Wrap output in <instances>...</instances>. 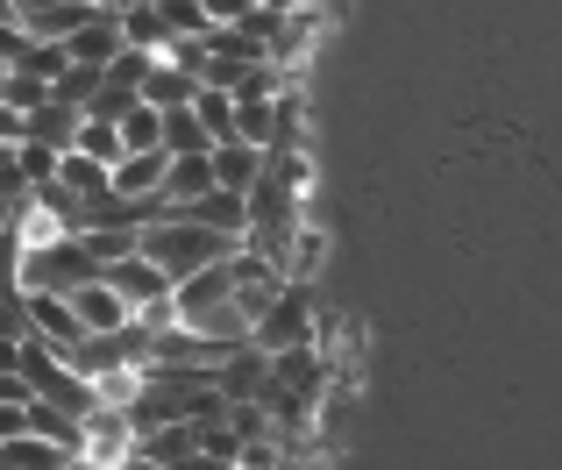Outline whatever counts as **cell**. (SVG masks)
Here are the masks:
<instances>
[{"instance_id": "cell-18", "label": "cell", "mask_w": 562, "mask_h": 470, "mask_svg": "<svg viewBox=\"0 0 562 470\" xmlns=\"http://www.w3.org/2000/svg\"><path fill=\"white\" fill-rule=\"evenodd\" d=\"M278 128H285V114H278V93H257V100H235V136L243 143H263L271 150Z\"/></svg>"}, {"instance_id": "cell-2", "label": "cell", "mask_w": 562, "mask_h": 470, "mask_svg": "<svg viewBox=\"0 0 562 470\" xmlns=\"http://www.w3.org/2000/svg\"><path fill=\"white\" fill-rule=\"evenodd\" d=\"M86 278H100V257L86 249V235L22 243V292H79Z\"/></svg>"}, {"instance_id": "cell-4", "label": "cell", "mask_w": 562, "mask_h": 470, "mask_svg": "<svg viewBox=\"0 0 562 470\" xmlns=\"http://www.w3.org/2000/svg\"><path fill=\"white\" fill-rule=\"evenodd\" d=\"M228 300H235V257L200 264L192 278L171 286V314H179V321H200V314H214V306H228Z\"/></svg>"}, {"instance_id": "cell-27", "label": "cell", "mask_w": 562, "mask_h": 470, "mask_svg": "<svg viewBox=\"0 0 562 470\" xmlns=\"http://www.w3.org/2000/svg\"><path fill=\"white\" fill-rule=\"evenodd\" d=\"M8 100H14V108H43V100H50V79H36V71H14V79H8Z\"/></svg>"}, {"instance_id": "cell-6", "label": "cell", "mask_w": 562, "mask_h": 470, "mask_svg": "<svg viewBox=\"0 0 562 470\" xmlns=\"http://www.w3.org/2000/svg\"><path fill=\"white\" fill-rule=\"evenodd\" d=\"M214 378H221V400H263V392H271V349L235 343L228 357L214 363Z\"/></svg>"}, {"instance_id": "cell-23", "label": "cell", "mask_w": 562, "mask_h": 470, "mask_svg": "<svg viewBox=\"0 0 562 470\" xmlns=\"http://www.w3.org/2000/svg\"><path fill=\"white\" fill-rule=\"evenodd\" d=\"M165 150H214V136H206V122L192 108H165Z\"/></svg>"}, {"instance_id": "cell-30", "label": "cell", "mask_w": 562, "mask_h": 470, "mask_svg": "<svg viewBox=\"0 0 562 470\" xmlns=\"http://www.w3.org/2000/svg\"><path fill=\"white\" fill-rule=\"evenodd\" d=\"M50 8H65V0H14V22H22V29H36Z\"/></svg>"}, {"instance_id": "cell-35", "label": "cell", "mask_w": 562, "mask_h": 470, "mask_svg": "<svg viewBox=\"0 0 562 470\" xmlns=\"http://www.w3.org/2000/svg\"><path fill=\"white\" fill-rule=\"evenodd\" d=\"M100 8H122V0H100Z\"/></svg>"}, {"instance_id": "cell-9", "label": "cell", "mask_w": 562, "mask_h": 470, "mask_svg": "<svg viewBox=\"0 0 562 470\" xmlns=\"http://www.w3.org/2000/svg\"><path fill=\"white\" fill-rule=\"evenodd\" d=\"M71 57H79V65H114V57L128 51V36H122V8H100L93 22L86 29H71Z\"/></svg>"}, {"instance_id": "cell-25", "label": "cell", "mask_w": 562, "mask_h": 470, "mask_svg": "<svg viewBox=\"0 0 562 470\" xmlns=\"http://www.w3.org/2000/svg\"><path fill=\"white\" fill-rule=\"evenodd\" d=\"M14 165H22L29 171V179H57V165H65V150H57V143H43V136H22V143H14Z\"/></svg>"}, {"instance_id": "cell-20", "label": "cell", "mask_w": 562, "mask_h": 470, "mask_svg": "<svg viewBox=\"0 0 562 470\" xmlns=\"http://www.w3.org/2000/svg\"><path fill=\"white\" fill-rule=\"evenodd\" d=\"M122 143L128 150H165V108H157V100H136V108L122 114Z\"/></svg>"}, {"instance_id": "cell-34", "label": "cell", "mask_w": 562, "mask_h": 470, "mask_svg": "<svg viewBox=\"0 0 562 470\" xmlns=\"http://www.w3.org/2000/svg\"><path fill=\"white\" fill-rule=\"evenodd\" d=\"M8 14H14V0H0V22H8Z\"/></svg>"}, {"instance_id": "cell-32", "label": "cell", "mask_w": 562, "mask_h": 470, "mask_svg": "<svg viewBox=\"0 0 562 470\" xmlns=\"http://www.w3.org/2000/svg\"><path fill=\"white\" fill-rule=\"evenodd\" d=\"M249 8H257V0H206V14H214V22H243Z\"/></svg>"}, {"instance_id": "cell-22", "label": "cell", "mask_w": 562, "mask_h": 470, "mask_svg": "<svg viewBox=\"0 0 562 470\" xmlns=\"http://www.w3.org/2000/svg\"><path fill=\"white\" fill-rule=\"evenodd\" d=\"M192 114L206 122V136H214V143L235 136V93H228V86H200V93H192Z\"/></svg>"}, {"instance_id": "cell-3", "label": "cell", "mask_w": 562, "mask_h": 470, "mask_svg": "<svg viewBox=\"0 0 562 470\" xmlns=\"http://www.w3.org/2000/svg\"><path fill=\"white\" fill-rule=\"evenodd\" d=\"M314 300H306V286L300 278H292L285 292H278L271 306H263L257 314V335H249V343H263V349H292V343H314Z\"/></svg>"}, {"instance_id": "cell-24", "label": "cell", "mask_w": 562, "mask_h": 470, "mask_svg": "<svg viewBox=\"0 0 562 470\" xmlns=\"http://www.w3.org/2000/svg\"><path fill=\"white\" fill-rule=\"evenodd\" d=\"M100 79H108V65H79V57H71V65H65V79H57L50 93H57V100H71V108H93Z\"/></svg>"}, {"instance_id": "cell-31", "label": "cell", "mask_w": 562, "mask_h": 470, "mask_svg": "<svg viewBox=\"0 0 562 470\" xmlns=\"http://www.w3.org/2000/svg\"><path fill=\"white\" fill-rule=\"evenodd\" d=\"M0 400H36V385H29V371H0Z\"/></svg>"}, {"instance_id": "cell-1", "label": "cell", "mask_w": 562, "mask_h": 470, "mask_svg": "<svg viewBox=\"0 0 562 470\" xmlns=\"http://www.w3.org/2000/svg\"><path fill=\"white\" fill-rule=\"evenodd\" d=\"M243 249V235H228V228H206V222H192V214H165V222H143V257H157L171 271V286L179 278H192L200 264H221V257H235Z\"/></svg>"}, {"instance_id": "cell-33", "label": "cell", "mask_w": 562, "mask_h": 470, "mask_svg": "<svg viewBox=\"0 0 562 470\" xmlns=\"http://www.w3.org/2000/svg\"><path fill=\"white\" fill-rule=\"evenodd\" d=\"M8 79H14V65H0V100H8Z\"/></svg>"}, {"instance_id": "cell-29", "label": "cell", "mask_w": 562, "mask_h": 470, "mask_svg": "<svg viewBox=\"0 0 562 470\" xmlns=\"http://www.w3.org/2000/svg\"><path fill=\"white\" fill-rule=\"evenodd\" d=\"M29 428V400H0V443Z\"/></svg>"}, {"instance_id": "cell-15", "label": "cell", "mask_w": 562, "mask_h": 470, "mask_svg": "<svg viewBox=\"0 0 562 470\" xmlns=\"http://www.w3.org/2000/svg\"><path fill=\"white\" fill-rule=\"evenodd\" d=\"M214 150H179L171 157V179H165V193L171 200H200V193H214Z\"/></svg>"}, {"instance_id": "cell-14", "label": "cell", "mask_w": 562, "mask_h": 470, "mask_svg": "<svg viewBox=\"0 0 562 470\" xmlns=\"http://www.w3.org/2000/svg\"><path fill=\"white\" fill-rule=\"evenodd\" d=\"M122 36L136 51H171V22H165V0H122Z\"/></svg>"}, {"instance_id": "cell-28", "label": "cell", "mask_w": 562, "mask_h": 470, "mask_svg": "<svg viewBox=\"0 0 562 470\" xmlns=\"http://www.w3.org/2000/svg\"><path fill=\"white\" fill-rule=\"evenodd\" d=\"M22 136H29V108L0 100V143H22Z\"/></svg>"}, {"instance_id": "cell-7", "label": "cell", "mask_w": 562, "mask_h": 470, "mask_svg": "<svg viewBox=\"0 0 562 470\" xmlns=\"http://www.w3.org/2000/svg\"><path fill=\"white\" fill-rule=\"evenodd\" d=\"M128 463H200V428L192 421H150V428H136Z\"/></svg>"}, {"instance_id": "cell-5", "label": "cell", "mask_w": 562, "mask_h": 470, "mask_svg": "<svg viewBox=\"0 0 562 470\" xmlns=\"http://www.w3.org/2000/svg\"><path fill=\"white\" fill-rule=\"evenodd\" d=\"M100 278H108V286L122 292L136 314H150V306H165V300H171V271H165L157 257H143V249H136V257H122V264H108Z\"/></svg>"}, {"instance_id": "cell-11", "label": "cell", "mask_w": 562, "mask_h": 470, "mask_svg": "<svg viewBox=\"0 0 562 470\" xmlns=\"http://www.w3.org/2000/svg\"><path fill=\"white\" fill-rule=\"evenodd\" d=\"M165 179H171V150H122L114 157V193H165Z\"/></svg>"}, {"instance_id": "cell-8", "label": "cell", "mask_w": 562, "mask_h": 470, "mask_svg": "<svg viewBox=\"0 0 562 470\" xmlns=\"http://www.w3.org/2000/svg\"><path fill=\"white\" fill-rule=\"evenodd\" d=\"M29 314H36V335L50 349H65V357L93 335V328H86V314L71 306V292H29Z\"/></svg>"}, {"instance_id": "cell-19", "label": "cell", "mask_w": 562, "mask_h": 470, "mask_svg": "<svg viewBox=\"0 0 562 470\" xmlns=\"http://www.w3.org/2000/svg\"><path fill=\"white\" fill-rule=\"evenodd\" d=\"M321 264H328V228L300 222V228H292V249H285V278L314 286V278H321Z\"/></svg>"}, {"instance_id": "cell-16", "label": "cell", "mask_w": 562, "mask_h": 470, "mask_svg": "<svg viewBox=\"0 0 562 470\" xmlns=\"http://www.w3.org/2000/svg\"><path fill=\"white\" fill-rule=\"evenodd\" d=\"M0 463H29V470H57V463H79L65 443H50V435H36V428H22V435H8L0 443Z\"/></svg>"}, {"instance_id": "cell-26", "label": "cell", "mask_w": 562, "mask_h": 470, "mask_svg": "<svg viewBox=\"0 0 562 470\" xmlns=\"http://www.w3.org/2000/svg\"><path fill=\"white\" fill-rule=\"evenodd\" d=\"M0 292H22V228L0 235Z\"/></svg>"}, {"instance_id": "cell-12", "label": "cell", "mask_w": 562, "mask_h": 470, "mask_svg": "<svg viewBox=\"0 0 562 470\" xmlns=\"http://www.w3.org/2000/svg\"><path fill=\"white\" fill-rule=\"evenodd\" d=\"M179 214H192V222H206V228H228V235H249V193H235V186H214V193H200V200H179Z\"/></svg>"}, {"instance_id": "cell-17", "label": "cell", "mask_w": 562, "mask_h": 470, "mask_svg": "<svg viewBox=\"0 0 562 470\" xmlns=\"http://www.w3.org/2000/svg\"><path fill=\"white\" fill-rule=\"evenodd\" d=\"M79 122H86V108H71V100H43V108H29V136H43V143H57V150H71V136H79Z\"/></svg>"}, {"instance_id": "cell-10", "label": "cell", "mask_w": 562, "mask_h": 470, "mask_svg": "<svg viewBox=\"0 0 562 470\" xmlns=\"http://www.w3.org/2000/svg\"><path fill=\"white\" fill-rule=\"evenodd\" d=\"M71 306L86 314V328H93V335H114V328H128V321H136V306H128L108 278H86V286L71 292Z\"/></svg>"}, {"instance_id": "cell-13", "label": "cell", "mask_w": 562, "mask_h": 470, "mask_svg": "<svg viewBox=\"0 0 562 470\" xmlns=\"http://www.w3.org/2000/svg\"><path fill=\"white\" fill-rule=\"evenodd\" d=\"M263 165H271V150H263V143H243V136L214 143V179L235 186V193H249V186L263 179Z\"/></svg>"}, {"instance_id": "cell-21", "label": "cell", "mask_w": 562, "mask_h": 470, "mask_svg": "<svg viewBox=\"0 0 562 470\" xmlns=\"http://www.w3.org/2000/svg\"><path fill=\"white\" fill-rule=\"evenodd\" d=\"M71 150H86V157H100V165H114V157L128 150V143H122V122H108V114H86L79 136H71Z\"/></svg>"}]
</instances>
